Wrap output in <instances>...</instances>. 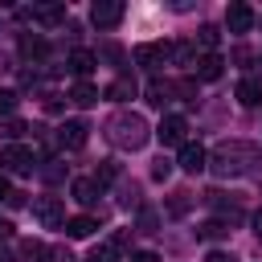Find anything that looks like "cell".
I'll use <instances>...</instances> for the list:
<instances>
[{
  "label": "cell",
  "instance_id": "obj_1",
  "mask_svg": "<svg viewBox=\"0 0 262 262\" xmlns=\"http://www.w3.org/2000/svg\"><path fill=\"white\" fill-rule=\"evenodd\" d=\"M258 143H246V139H225V143H217L213 151H209V164L205 168H213L217 176H246L254 164H258Z\"/></svg>",
  "mask_w": 262,
  "mask_h": 262
},
{
  "label": "cell",
  "instance_id": "obj_2",
  "mask_svg": "<svg viewBox=\"0 0 262 262\" xmlns=\"http://www.w3.org/2000/svg\"><path fill=\"white\" fill-rule=\"evenodd\" d=\"M106 139H111V147H119V151H139V147L151 139V127H147V119L135 115V111H115V115L106 119Z\"/></svg>",
  "mask_w": 262,
  "mask_h": 262
},
{
  "label": "cell",
  "instance_id": "obj_3",
  "mask_svg": "<svg viewBox=\"0 0 262 262\" xmlns=\"http://www.w3.org/2000/svg\"><path fill=\"white\" fill-rule=\"evenodd\" d=\"M33 164H37V156H33V147L29 143H4L0 147V172L8 176H25V172H33Z\"/></svg>",
  "mask_w": 262,
  "mask_h": 262
},
{
  "label": "cell",
  "instance_id": "obj_4",
  "mask_svg": "<svg viewBox=\"0 0 262 262\" xmlns=\"http://www.w3.org/2000/svg\"><path fill=\"white\" fill-rule=\"evenodd\" d=\"M33 217L45 225V229H61L66 225V205L57 196H37L33 201Z\"/></svg>",
  "mask_w": 262,
  "mask_h": 262
},
{
  "label": "cell",
  "instance_id": "obj_5",
  "mask_svg": "<svg viewBox=\"0 0 262 262\" xmlns=\"http://www.w3.org/2000/svg\"><path fill=\"white\" fill-rule=\"evenodd\" d=\"M135 61L147 66V70L168 66V61H172V41H147V45H139V49H135Z\"/></svg>",
  "mask_w": 262,
  "mask_h": 262
},
{
  "label": "cell",
  "instance_id": "obj_6",
  "mask_svg": "<svg viewBox=\"0 0 262 262\" xmlns=\"http://www.w3.org/2000/svg\"><path fill=\"white\" fill-rule=\"evenodd\" d=\"M184 135H188V123H184V115H164V119H160V127H156V139H160L164 147H176V143H184Z\"/></svg>",
  "mask_w": 262,
  "mask_h": 262
},
{
  "label": "cell",
  "instance_id": "obj_7",
  "mask_svg": "<svg viewBox=\"0 0 262 262\" xmlns=\"http://www.w3.org/2000/svg\"><path fill=\"white\" fill-rule=\"evenodd\" d=\"M90 20L98 29H115L123 20V0H94L90 4Z\"/></svg>",
  "mask_w": 262,
  "mask_h": 262
},
{
  "label": "cell",
  "instance_id": "obj_8",
  "mask_svg": "<svg viewBox=\"0 0 262 262\" xmlns=\"http://www.w3.org/2000/svg\"><path fill=\"white\" fill-rule=\"evenodd\" d=\"M86 131H90V127H86L82 119H66V123L57 127V143L70 147V151H78V147H86Z\"/></svg>",
  "mask_w": 262,
  "mask_h": 262
},
{
  "label": "cell",
  "instance_id": "obj_9",
  "mask_svg": "<svg viewBox=\"0 0 262 262\" xmlns=\"http://www.w3.org/2000/svg\"><path fill=\"white\" fill-rule=\"evenodd\" d=\"M225 29H229V33H250V29H254V8H250V4H229Z\"/></svg>",
  "mask_w": 262,
  "mask_h": 262
},
{
  "label": "cell",
  "instance_id": "obj_10",
  "mask_svg": "<svg viewBox=\"0 0 262 262\" xmlns=\"http://www.w3.org/2000/svg\"><path fill=\"white\" fill-rule=\"evenodd\" d=\"M184 172H201L205 164H209V151L201 147V143H180V160H176Z\"/></svg>",
  "mask_w": 262,
  "mask_h": 262
},
{
  "label": "cell",
  "instance_id": "obj_11",
  "mask_svg": "<svg viewBox=\"0 0 262 262\" xmlns=\"http://www.w3.org/2000/svg\"><path fill=\"white\" fill-rule=\"evenodd\" d=\"M70 192H74V201H78V205H94V201L102 196V188H98L90 176H78V180L70 184Z\"/></svg>",
  "mask_w": 262,
  "mask_h": 262
},
{
  "label": "cell",
  "instance_id": "obj_12",
  "mask_svg": "<svg viewBox=\"0 0 262 262\" xmlns=\"http://www.w3.org/2000/svg\"><path fill=\"white\" fill-rule=\"evenodd\" d=\"M25 16H33L37 25H61V20H66V8H61V4H37V8H29Z\"/></svg>",
  "mask_w": 262,
  "mask_h": 262
},
{
  "label": "cell",
  "instance_id": "obj_13",
  "mask_svg": "<svg viewBox=\"0 0 262 262\" xmlns=\"http://www.w3.org/2000/svg\"><path fill=\"white\" fill-rule=\"evenodd\" d=\"M196 78H205V82H217L221 78V70H225V61L217 57V53H205V57H196Z\"/></svg>",
  "mask_w": 262,
  "mask_h": 262
},
{
  "label": "cell",
  "instance_id": "obj_14",
  "mask_svg": "<svg viewBox=\"0 0 262 262\" xmlns=\"http://www.w3.org/2000/svg\"><path fill=\"white\" fill-rule=\"evenodd\" d=\"M237 102L242 106H262V82L258 78H242L237 82Z\"/></svg>",
  "mask_w": 262,
  "mask_h": 262
},
{
  "label": "cell",
  "instance_id": "obj_15",
  "mask_svg": "<svg viewBox=\"0 0 262 262\" xmlns=\"http://www.w3.org/2000/svg\"><path fill=\"white\" fill-rule=\"evenodd\" d=\"M94 66H98V57H94L90 49H74V53H70V70H74L82 82H86V74H90Z\"/></svg>",
  "mask_w": 262,
  "mask_h": 262
},
{
  "label": "cell",
  "instance_id": "obj_16",
  "mask_svg": "<svg viewBox=\"0 0 262 262\" xmlns=\"http://www.w3.org/2000/svg\"><path fill=\"white\" fill-rule=\"evenodd\" d=\"M70 102H74V106H94V102H98V86H94V82H74Z\"/></svg>",
  "mask_w": 262,
  "mask_h": 262
},
{
  "label": "cell",
  "instance_id": "obj_17",
  "mask_svg": "<svg viewBox=\"0 0 262 262\" xmlns=\"http://www.w3.org/2000/svg\"><path fill=\"white\" fill-rule=\"evenodd\" d=\"M94 229H98V221H94L90 213H82V217H70V221H66V233H70V237H90Z\"/></svg>",
  "mask_w": 262,
  "mask_h": 262
},
{
  "label": "cell",
  "instance_id": "obj_18",
  "mask_svg": "<svg viewBox=\"0 0 262 262\" xmlns=\"http://www.w3.org/2000/svg\"><path fill=\"white\" fill-rule=\"evenodd\" d=\"M172 61L176 66H196V41H176L172 45Z\"/></svg>",
  "mask_w": 262,
  "mask_h": 262
},
{
  "label": "cell",
  "instance_id": "obj_19",
  "mask_svg": "<svg viewBox=\"0 0 262 262\" xmlns=\"http://www.w3.org/2000/svg\"><path fill=\"white\" fill-rule=\"evenodd\" d=\"M20 53H25V57H45V37L20 33Z\"/></svg>",
  "mask_w": 262,
  "mask_h": 262
},
{
  "label": "cell",
  "instance_id": "obj_20",
  "mask_svg": "<svg viewBox=\"0 0 262 262\" xmlns=\"http://www.w3.org/2000/svg\"><path fill=\"white\" fill-rule=\"evenodd\" d=\"M106 98H115V102H123V98H135V82H131V78H115V82L106 86Z\"/></svg>",
  "mask_w": 262,
  "mask_h": 262
},
{
  "label": "cell",
  "instance_id": "obj_21",
  "mask_svg": "<svg viewBox=\"0 0 262 262\" xmlns=\"http://www.w3.org/2000/svg\"><path fill=\"white\" fill-rule=\"evenodd\" d=\"M90 180H94L98 188H106V184H115V180H119V164H115V160H102V164H98V172H94Z\"/></svg>",
  "mask_w": 262,
  "mask_h": 262
},
{
  "label": "cell",
  "instance_id": "obj_22",
  "mask_svg": "<svg viewBox=\"0 0 262 262\" xmlns=\"http://www.w3.org/2000/svg\"><path fill=\"white\" fill-rule=\"evenodd\" d=\"M196 233H201L205 242H213V237H225V233H229V221H225V217H213V221H205Z\"/></svg>",
  "mask_w": 262,
  "mask_h": 262
},
{
  "label": "cell",
  "instance_id": "obj_23",
  "mask_svg": "<svg viewBox=\"0 0 262 262\" xmlns=\"http://www.w3.org/2000/svg\"><path fill=\"white\" fill-rule=\"evenodd\" d=\"M115 258H119V250L111 246V237H106L102 246H94V250L86 254V262H115Z\"/></svg>",
  "mask_w": 262,
  "mask_h": 262
},
{
  "label": "cell",
  "instance_id": "obj_24",
  "mask_svg": "<svg viewBox=\"0 0 262 262\" xmlns=\"http://www.w3.org/2000/svg\"><path fill=\"white\" fill-rule=\"evenodd\" d=\"M196 41H201V45H205V49L213 53V49H217V41H221V33H217V25H201V29H196Z\"/></svg>",
  "mask_w": 262,
  "mask_h": 262
},
{
  "label": "cell",
  "instance_id": "obj_25",
  "mask_svg": "<svg viewBox=\"0 0 262 262\" xmlns=\"http://www.w3.org/2000/svg\"><path fill=\"white\" fill-rule=\"evenodd\" d=\"M25 131H29V127H25V123H20V119H4V123H0V135H4V139H8V143H16V139H20V135H25Z\"/></svg>",
  "mask_w": 262,
  "mask_h": 262
},
{
  "label": "cell",
  "instance_id": "obj_26",
  "mask_svg": "<svg viewBox=\"0 0 262 262\" xmlns=\"http://www.w3.org/2000/svg\"><path fill=\"white\" fill-rule=\"evenodd\" d=\"M188 205H192V192H172L168 213H172V217H184V213H188Z\"/></svg>",
  "mask_w": 262,
  "mask_h": 262
},
{
  "label": "cell",
  "instance_id": "obj_27",
  "mask_svg": "<svg viewBox=\"0 0 262 262\" xmlns=\"http://www.w3.org/2000/svg\"><path fill=\"white\" fill-rule=\"evenodd\" d=\"M20 258H33V262L37 258H49V246H41V242L29 237V242H20Z\"/></svg>",
  "mask_w": 262,
  "mask_h": 262
},
{
  "label": "cell",
  "instance_id": "obj_28",
  "mask_svg": "<svg viewBox=\"0 0 262 262\" xmlns=\"http://www.w3.org/2000/svg\"><path fill=\"white\" fill-rule=\"evenodd\" d=\"M16 102H20V98H16V90H0V115H12V111H16Z\"/></svg>",
  "mask_w": 262,
  "mask_h": 262
},
{
  "label": "cell",
  "instance_id": "obj_29",
  "mask_svg": "<svg viewBox=\"0 0 262 262\" xmlns=\"http://www.w3.org/2000/svg\"><path fill=\"white\" fill-rule=\"evenodd\" d=\"M151 176H156V180H168V176H172V164H168V160L160 156V160L151 164Z\"/></svg>",
  "mask_w": 262,
  "mask_h": 262
},
{
  "label": "cell",
  "instance_id": "obj_30",
  "mask_svg": "<svg viewBox=\"0 0 262 262\" xmlns=\"http://www.w3.org/2000/svg\"><path fill=\"white\" fill-rule=\"evenodd\" d=\"M49 262H74L70 246H49Z\"/></svg>",
  "mask_w": 262,
  "mask_h": 262
},
{
  "label": "cell",
  "instance_id": "obj_31",
  "mask_svg": "<svg viewBox=\"0 0 262 262\" xmlns=\"http://www.w3.org/2000/svg\"><path fill=\"white\" fill-rule=\"evenodd\" d=\"M139 229H143V233H156V213H151V209L139 213Z\"/></svg>",
  "mask_w": 262,
  "mask_h": 262
},
{
  "label": "cell",
  "instance_id": "obj_32",
  "mask_svg": "<svg viewBox=\"0 0 262 262\" xmlns=\"http://www.w3.org/2000/svg\"><path fill=\"white\" fill-rule=\"evenodd\" d=\"M131 262H160L151 250H139V254H131Z\"/></svg>",
  "mask_w": 262,
  "mask_h": 262
},
{
  "label": "cell",
  "instance_id": "obj_33",
  "mask_svg": "<svg viewBox=\"0 0 262 262\" xmlns=\"http://www.w3.org/2000/svg\"><path fill=\"white\" fill-rule=\"evenodd\" d=\"M205 262H233V254H225V250H213Z\"/></svg>",
  "mask_w": 262,
  "mask_h": 262
},
{
  "label": "cell",
  "instance_id": "obj_34",
  "mask_svg": "<svg viewBox=\"0 0 262 262\" xmlns=\"http://www.w3.org/2000/svg\"><path fill=\"white\" fill-rule=\"evenodd\" d=\"M8 196H12V188H8V176L0 172V201H8Z\"/></svg>",
  "mask_w": 262,
  "mask_h": 262
},
{
  "label": "cell",
  "instance_id": "obj_35",
  "mask_svg": "<svg viewBox=\"0 0 262 262\" xmlns=\"http://www.w3.org/2000/svg\"><path fill=\"white\" fill-rule=\"evenodd\" d=\"M8 233H12V225H8V221H0V237H8Z\"/></svg>",
  "mask_w": 262,
  "mask_h": 262
},
{
  "label": "cell",
  "instance_id": "obj_36",
  "mask_svg": "<svg viewBox=\"0 0 262 262\" xmlns=\"http://www.w3.org/2000/svg\"><path fill=\"white\" fill-rule=\"evenodd\" d=\"M0 262H12V254H8V246H0Z\"/></svg>",
  "mask_w": 262,
  "mask_h": 262
},
{
  "label": "cell",
  "instance_id": "obj_37",
  "mask_svg": "<svg viewBox=\"0 0 262 262\" xmlns=\"http://www.w3.org/2000/svg\"><path fill=\"white\" fill-rule=\"evenodd\" d=\"M254 229H258V237H262V213H258V217H254Z\"/></svg>",
  "mask_w": 262,
  "mask_h": 262
}]
</instances>
